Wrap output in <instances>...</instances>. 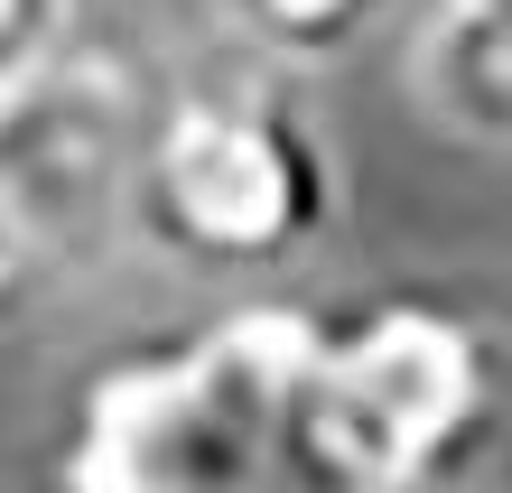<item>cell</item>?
<instances>
[{
	"mask_svg": "<svg viewBox=\"0 0 512 493\" xmlns=\"http://www.w3.org/2000/svg\"><path fill=\"white\" fill-rule=\"evenodd\" d=\"M47 493H364L317 382L308 298L252 289L84 363Z\"/></svg>",
	"mask_w": 512,
	"mask_h": 493,
	"instance_id": "6da1fadb",
	"label": "cell"
},
{
	"mask_svg": "<svg viewBox=\"0 0 512 493\" xmlns=\"http://www.w3.org/2000/svg\"><path fill=\"white\" fill-rule=\"evenodd\" d=\"M345 224V149L308 84L252 47L159 56L131 149V242L224 289H280Z\"/></svg>",
	"mask_w": 512,
	"mask_h": 493,
	"instance_id": "7a4b0ae2",
	"label": "cell"
},
{
	"mask_svg": "<svg viewBox=\"0 0 512 493\" xmlns=\"http://www.w3.org/2000/svg\"><path fill=\"white\" fill-rule=\"evenodd\" d=\"M317 382L364 493H447L512 410V354L466 289L391 280L308 298Z\"/></svg>",
	"mask_w": 512,
	"mask_h": 493,
	"instance_id": "3957f363",
	"label": "cell"
},
{
	"mask_svg": "<svg viewBox=\"0 0 512 493\" xmlns=\"http://www.w3.org/2000/svg\"><path fill=\"white\" fill-rule=\"evenodd\" d=\"M159 56L84 19L47 66L0 84V326L84 289L131 242V149Z\"/></svg>",
	"mask_w": 512,
	"mask_h": 493,
	"instance_id": "277c9868",
	"label": "cell"
},
{
	"mask_svg": "<svg viewBox=\"0 0 512 493\" xmlns=\"http://www.w3.org/2000/svg\"><path fill=\"white\" fill-rule=\"evenodd\" d=\"M410 75L447 131L512 159V0H438L410 28Z\"/></svg>",
	"mask_w": 512,
	"mask_h": 493,
	"instance_id": "5b68a950",
	"label": "cell"
},
{
	"mask_svg": "<svg viewBox=\"0 0 512 493\" xmlns=\"http://www.w3.org/2000/svg\"><path fill=\"white\" fill-rule=\"evenodd\" d=\"M410 0H224L233 47L270 56V66L308 75V66H345L364 38H382Z\"/></svg>",
	"mask_w": 512,
	"mask_h": 493,
	"instance_id": "8992f818",
	"label": "cell"
},
{
	"mask_svg": "<svg viewBox=\"0 0 512 493\" xmlns=\"http://www.w3.org/2000/svg\"><path fill=\"white\" fill-rule=\"evenodd\" d=\"M84 19H94L84 0H0V84H19L28 66H47Z\"/></svg>",
	"mask_w": 512,
	"mask_h": 493,
	"instance_id": "52a82bcc",
	"label": "cell"
},
{
	"mask_svg": "<svg viewBox=\"0 0 512 493\" xmlns=\"http://www.w3.org/2000/svg\"><path fill=\"white\" fill-rule=\"evenodd\" d=\"M419 10H438V0H410V19H419Z\"/></svg>",
	"mask_w": 512,
	"mask_h": 493,
	"instance_id": "ba28073f",
	"label": "cell"
}]
</instances>
